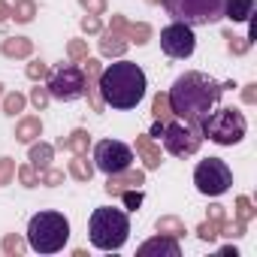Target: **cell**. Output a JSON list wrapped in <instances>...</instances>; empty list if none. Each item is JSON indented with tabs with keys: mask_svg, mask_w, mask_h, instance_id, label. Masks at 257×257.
I'll return each mask as SVG.
<instances>
[{
	"mask_svg": "<svg viewBox=\"0 0 257 257\" xmlns=\"http://www.w3.org/2000/svg\"><path fill=\"white\" fill-rule=\"evenodd\" d=\"M134 164V149L124 146L118 140H100L94 146V170L112 176V173H121Z\"/></svg>",
	"mask_w": 257,
	"mask_h": 257,
	"instance_id": "cell-9",
	"label": "cell"
},
{
	"mask_svg": "<svg viewBox=\"0 0 257 257\" xmlns=\"http://www.w3.org/2000/svg\"><path fill=\"white\" fill-rule=\"evenodd\" d=\"M25 103H28V97H25V94H19V91H13V94H7V97H4V112H7L10 118H16V115L25 109Z\"/></svg>",
	"mask_w": 257,
	"mask_h": 257,
	"instance_id": "cell-27",
	"label": "cell"
},
{
	"mask_svg": "<svg viewBox=\"0 0 257 257\" xmlns=\"http://www.w3.org/2000/svg\"><path fill=\"white\" fill-rule=\"evenodd\" d=\"M118 197L124 200V209H131V212H137V209L143 206V191H140V188H127V191H121Z\"/></svg>",
	"mask_w": 257,
	"mask_h": 257,
	"instance_id": "cell-32",
	"label": "cell"
},
{
	"mask_svg": "<svg viewBox=\"0 0 257 257\" xmlns=\"http://www.w3.org/2000/svg\"><path fill=\"white\" fill-rule=\"evenodd\" d=\"M79 4H82L91 16H103V13H106V0H79Z\"/></svg>",
	"mask_w": 257,
	"mask_h": 257,
	"instance_id": "cell-41",
	"label": "cell"
},
{
	"mask_svg": "<svg viewBox=\"0 0 257 257\" xmlns=\"http://www.w3.org/2000/svg\"><path fill=\"white\" fill-rule=\"evenodd\" d=\"M131 49V40L118 31H100V55L103 58H124V52Z\"/></svg>",
	"mask_w": 257,
	"mask_h": 257,
	"instance_id": "cell-15",
	"label": "cell"
},
{
	"mask_svg": "<svg viewBox=\"0 0 257 257\" xmlns=\"http://www.w3.org/2000/svg\"><path fill=\"white\" fill-rule=\"evenodd\" d=\"M103 106L112 109H137L146 97V73L134 61H115L106 70H100L97 79Z\"/></svg>",
	"mask_w": 257,
	"mask_h": 257,
	"instance_id": "cell-2",
	"label": "cell"
},
{
	"mask_svg": "<svg viewBox=\"0 0 257 257\" xmlns=\"http://www.w3.org/2000/svg\"><path fill=\"white\" fill-rule=\"evenodd\" d=\"M140 185H146V173L143 170H121V173H112L109 179H106V194H112V197H118L121 191H127V188H140Z\"/></svg>",
	"mask_w": 257,
	"mask_h": 257,
	"instance_id": "cell-14",
	"label": "cell"
},
{
	"mask_svg": "<svg viewBox=\"0 0 257 257\" xmlns=\"http://www.w3.org/2000/svg\"><path fill=\"white\" fill-rule=\"evenodd\" d=\"M242 100H245V103H257V85H254V82H251V85H245Z\"/></svg>",
	"mask_w": 257,
	"mask_h": 257,
	"instance_id": "cell-43",
	"label": "cell"
},
{
	"mask_svg": "<svg viewBox=\"0 0 257 257\" xmlns=\"http://www.w3.org/2000/svg\"><path fill=\"white\" fill-rule=\"evenodd\" d=\"M7 19H13V7L7 4V0H0V25H4Z\"/></svg>",
	"mask_w": 257,
	"mask_h": 257,
	"instance_id": "cell-44",
	"label": "cell"
},
{
	"mask_svg": "<svg viewBox=\"0 0 257 257\" xmlns=\"http://www.w3.org/2000/svg\"><path fill=\"white\" fill-rule=\"evenodd\" d=\"M200 134L203 137H209L212 143H218V146H236V143H242L245 140V134H248V121H245V115L239 112V109H218V112H209L206 115V121L200 124Z\"/></svg>",
	"mask_w": 257,
	"mask_h": 257,
	"instance_id": "cell-5",
	"label": "cell"
},
{
	"mask_svg": "<svg viewBox=\"0 0 257 257\" xmlns=\"http://www.w3.org/2000/svg\"><path fill=\"white\" fill-rule=\"evenodd\" d=\"M245 230H248V224L245 221H224L221 224V236H227V239H242L245 236Z\"/></svg>",
	"mask_w": 257,
	"mask_h": 257,
	"instance_id": "cell-30",
	"label": "cell"
},
{
	"mask_svg": "<svg viewBox=\"0 0 257 257\" xmlns=\"http://www.w3.org/2000/svg\"><path fill=\"white\" fill-rule=\"evenodd\" d=\"M70 239V221L61 212H37L28 221V248L37 254H58Z\"/></svg>",
	"mask_w": 257,
	"mask_h": 257,
	"instance_id": "cell-4",
	"label": "cell"
},
{
	"mask_svg": "<svg viewBox=\"0 0 257 257\" xmlns=\"http://www.w3.org/2000/svg\"><path fill=\"white\" fill-rule=\"evenodd\" d=\"M25 73H28V79H31V82H43V79L49 76V64H43V61H31Z\"/></svg>",
	"mask_w": 257,
	"mask_h": 257,
	"instance_id": "cell-34",
	"label": "cell"
},
{
	"mask_svg": "<svg viewBox=\"0 0 257 257\" xmlns=\"http://www.w3.org/2000/svg\"><path fill=\"white\" fill-rule=\"evenodd\" d=\"M49 100H52V97H49V88L37 85V88L31 91V103H34L37 109H46V106H49Z\"/></svg>",
	"mask_w": 257,
	"mask_h": 257,
	"instance_id": "cell-39",
	"label": "cell"
},
{
	"mask_svg": "<svg viewBox=\"0 0 257 257\" xmlns=\"http://www.w3.org/2000/svg\"><path fill=\"white\" fill-rule=\"evenodd\" d=\"M158 233H164V236H173V239H179V236H185V221L182 218H176V215H164V218H158Z\"/></svg>",
	"mask_w": 257,
	"mask_h": 257,
	"instance_id": "cell-23",
	"label": "cell"
},
{
	"mask_svg": "<svg viewBox=\"0 0 257 257\" xmlns=\"http://www.w3.org/2000/svg\"><path fill=\"white\" fill-rule=\"evenodd\" d=\"M161 134H164V124L155 121V127H152V134H149V137H161Z\"/></svg>",
	"mask_w": 257,
	"mask_h": 257,
	"instance_id": "cell-45",
	"label": "cell"
},
{
	"mask_svg": "<svg viewBox=\"0 0 257 257\" xmlns=\"http://www.w3.org/2000/svg\"><path fill=\"white\" fill-rule=\"evenodd\" d=\"M137 152H140L146 170H158L161 161H164V158H161V146H155L149 134H146V137H137Z\"/></svg>",
	"mask_w": 257,
	"mask_h": 257,
	"instance_id": "cell-16",
	"label": "cell"
},
{
	"mask_svg": "<svg viewBox=\"0 0 257 257\" xmlns=\"http://www.w3.org/2000/svg\"><path fill=\"white\" fill-rule=\"evenodd\" d=\"M127 40L131 43H137V46H146L149 40H152V28L146 25V22H127Z\"/></svg>",
	"mask_w": 257,
	"mask_h": 257,
	"instance_id": "cell-24",
	"label": "cell"
},
{
	"mask_svg": "<svg viewBox=\"0 0 257 257\" xmlns=\"http://www.w3.org/2000/svg\"><path fill=\"white\" fill-rule=\"evenodd\" d=\"M88 146H91V134L88 131H73L70 137H61L58 140V149H67V152H73V155H88Z\"/></svg>",
	"mask_w": 257,
	"mask_h": 257,
	"instance_id": "cell-20",
	"label": "cell"
},
{
	"mask_svg": "<svg viewBox=\"0 0 257 257\" xmlns=\"http://www.w3.org/2000/svg\"><path fill=\"white\" fill-rule=\"evenodd\" d=\"M0 97H4V85H0Z\"/></svg>",
	"mask_w": 257,
	"mask_h": 257,
	"instance_id": "cell-47",
	"label": "cell"
},
{
	"mask_svg": "<svg viewBox=\"0 0 257 257\" xmlns=\"http://www.w3.org/2000/svg\"><path fill=\"white\" fill-rule=\"evenodd\" d=\"M197 236H200L203 242H215V239L221 236V224H218V221H209V218H206V221H203V224L197 227Z\"/></svg>",
	"mask_w": 257,
	"mask_h": 257,
	"instance_id": "cell-29",
	"label": "cell"
},
{
	"mask_svg": "<svg viewBox=\"0 0 257 257\" xmlns=\"http://www.w3.org/2000/svg\"><path fill=\"white\" fill-rule=\"evenodd\" d=\"M40 134H43V121L37 115H28L16 124V140L19 143H34V140H40Z\"/></svg>",
	"mask_w": 257,
	"mask_h": 257,
	"instance_id": "cell-21",
	"label": "cell"
},
{
	"mask_svg": "<svg viewBox=\"0 0 257 257\" xmlns=\"http://www.w3.org/2000/svg\"><path fill=\"white\" fill-rule=\"evenodd\" d=\"M64 182V170H55V167H46L40 173V185H49V188H58Z\"/></svg>",
	"mask_w": 257,
	"mask_h": 257,
	"instance_id": "cell-33",
	"label": "cell"
},
{
	"mask_svg": "<svg viewBox=\"0 0 257 257\" xmlns=\"http://www.w3.org/2000/svg\"><path fill=\"white\" fill-rule=\"evenodd\" d=\"M70 176H73L76 182H91L94 164L88 161V155H73V161H70Z\"/></svg>",
	"mask_w": 257,
	"mask_h": 257,
	"instance_id": "cell-22",
	"label": "cell"
},
{
	"mask_svg": "<svg viewBox=\"0 0 257 257\" xmlns=\"http://www.w3.org/2000/svg\"><path fill=\"white\" fill-rule=\"evenodd\" d=\"M100 61L94 58H85L82 61V73H85V94H88V103L94 112H103V100H100V88H97V79H100Z\"/></svg>",
	"mask_w": 257,
	"mask_h": 257,
	"instance_id": "cell-13",
	"label": "cell"
},
{
	"mask_svg": "<svg viewBox=\"0 0 257 257\" xmlns=\"http://www.w3.org/2000/svg\"><path fill=\"white\" fill-rule=\"evenodd\" d=\"M137 254H140V257H182V248H179V242H176L173 236L158 233L155 239L143 242Z\"/></svg>",
	"mask_w": 257,
	"mask_h": 257,
	"instance_id": "cell-12",
	"label": "cell"
},
{
	"mask_svg": "<svg viewBox=\"0 0 257 257\" xmlns=\"http://www.w3.org/2000/svg\"><path fill=\"white\" fill-rule=\"evenodd\" d=\"M209 221H218V224H224V221H227V209H224L221 203H212V206H209Z\"/></svg>",
	"mask_w": 257,
	"mask_h": 257,
	"instance_id": "cell-42",
	"label": "cell"
},
{
	"mask_svg": "<svg viewBox=\"0 0 257 257\" xmlns=\"http://www.w3.org/2000/svg\"><path fill=\"white\" fill-rule=\"evenodd\" d=\"M221 94H224V85H218L206 73H185V76H179L173 82L167 97H170L173 115H179L188 127L200 131V124L206 121V115L218 106Z\"/></svg>",
	"mask_w": 257,
	"mask_h": 257,
	"instance_id": "cell-1",
	"label": "cell"
},
{
	"mask_svg": "<svg viewBox=\"0 0 257 257\" xmlns=\"http://www.w3.org/2000/svg\"><path fill=\"white\" fill-rule=\"evenodd\" d=\"M82 31H85V34H100V31H103L100 16H91V13H88V16L82 19Z\"/></svg>",
	"mask_w": 257,
	"mask_h": 257,
	"instance_id": "cell-40",
	"label": "cell"
},
{
	"mask_svg": "<svg viewBox=\"0 0 257 257\" xmlns=\"http://www.w3.org/2000/svg\"><path fill=\"white\" fill-rule=\"evenodd\" d=\"M224 37L230 40V52H233V55H245V52L251 49V40H248V37H233L230 31H227Z\"/></svg>",
	"mask_w": 257,
	"mask_h": 257,
	"instance_id": "cell-35",
	"label": "cell"
},
{
	"mask_svg": "<svg viewBox=\"0 0 257 257\" xmlns=\"http://www.w3.org/2000/svg\"><path fill=\"white\" fill-rule=\"evenodd\" d=\"M149 4H161V0H149Z\"/></svg>",
	"mask_w": 257,
	"mask_h": 257,
	"instance_id": "cell-46",
	"label": "cell"
},
{
	"mask_svg": "<svg viewBox=\"0 0 257 257\" xmlns=\"http://www.w3.org/2000/svg\"><path fill=\"white\" fill-rule=\"evenodd\" d=\"M46 88H49V97H55V100H64V103L79 100V97H85V73H82V67H73V64L58 67L55 73H49Z\"/></svg>",
	"mask_w": 257,
	"mask_h": 257,
	"instance_id": "cell-8",
	"label": "cell"
},
{
	"mask_svg": "<svg viewBox=\"0 0 257 257\" xmlns=\"http://www.w3.org/2000/svg\"><path fill=\"white\" fill-rule=\"evenodd\" d=\"M88 236H91L94 248H100V251H118L127 242V236H131L127 212L124 209H112V206L94 209L91 221H88Z\"/></svg>",
	"mask_w": 257,
	"mask_h": 257,
	"instance_id": "cell-3",
	"label": "cell"
},
{
	"mask_svg": "<svg viewBox=\"0 0 257 257\" xmlns=\"http://www.w3.org/2000/svg\"><path fill=\"white\" fill-rule=\"evenodd\" d=\"M254 0H224V19L230 22H251Z\"/></svg>",
	"mask_w": 257,
	"mask_h": 257,
	"instance_id": "cell-19",
	"label": "cell"
},
{
	"mask_svg": "<svg viewBox=\"0 0 257 257\" xmlns=\"http://www.w3.org/2000/svg\"><path fill=\"white\" fill-rule=\"evenodd\" d=\"M167 13L185 25H215L224 19V0H161Z\"/></svg>",
	"mask_w": 257,
	"mask_h": 257,
	"instance_id": "cell-6",
	"label": "cell"
},
{
	"mask_svg": "<svg viewBox=\"0 0 257 257\" xmlns=\"http://www.w3.org/2000/svg\"><path fill=\"white\" fill-rule=\"evenodd\" d=\"M16 176V161L13 158H0V185H10Z\"/></svg>",
	"mask_w": 257,
	"mask_h": 257,
	"instance_id": "cell-38",
	"label": "cell"
},
{
	"mask_svg": "<svg viewBox=\"0 0 257 257\" xmlns=\"http://www.w3.org/2000/svg\"><path fill=\"white\" fill-rule=\"evenodd\" d=\"M0 52L4 58H31L34 55V43L28 37H7L0 43Z\"/></svg>",
	"mask_w": 257,
	"mask_h": 257,
	"instance_id": "cell-17",
	"label": "cell"
},
{
	"mask_svg": "<svg viewBox=\"0 0 257 257\" xmlns=\"http://www.w3.org/2000/svg\"><path fill=\"white\" fill-rule=\"evenodd\" d=\"M67 55H70L73 61H85V58H88V43H85V40H70Z\"/></svg>",
	"mask_w": 257,
	"mask_h": 257,
	"instance_id": "cell-36",
	"label": "cell"
},
{
	"mask_svg": "<svg viewBox=\"0 0 257 257\" xmlns=\"http://www.w3.org/2000/svg\"><path fill=\"white\" fill-rule=\"evenodd\" d=\"M34 16H37V4H34V0H16V7H13V19L16 22L28 25V22H34Z\"/></svg>",
	"mask_w": 257,
	"mask_h": 257,
	"instance_id": "cell-25",
	"label": "cell"
},
{
	"mask_svg": "<svg viewBox=\"0 0 257 257\" xmlns=\"http://www.w3.org/2000/svg\"><path fill=\"white\" fill-rule=\"evenodd\" d=\"M194 185H197V191L206 194V197H221V194H227L230 185H233V170H230L221 158H206V161H200L197 170H194Z\"/></svg>",
	"mask_w": 257,
	"mask_h": 257,
	"instance_id": "cell-7",
	"label": "cell"
},
{
	"mask_svg": "<svg viewBox=\"0 0 257 257\" xmlns=\"http://www.w3.org/2000/svg\"><path fill=\"white\" fill-rule=\"evenodd\" d=\"M152 115H155V121H161V124L170 121L173 109H170V97H167V94H158V97L152 100Z\"/></svg>",
	"mask_w": 257,
	"mask_h": 257,
	"instance_id": "cell-26",
	"label": "cell"
},
{
	"mask_svg": "<svg viewBox=\"0 0 257 257\" xmlns=\"http://www.w3.org/2000/svg\"><path fill=\"white\" fill-rule=\"evenodd\" d=\"M161 49H164V55H170V58H191L194 49H197V37H194L191 25H185V22L167 25V28L161 31Z\"/></svg>",
	"mask_w": 257,
	"mask_h": 257,
	"instance_id": "cell-11",
	"label": "cell"
},
{
	"mask_svg": "<svg viewBox=\"0 0 257 257\" xmlns=\"http://www.w3.org/2000/svg\"><path fill=\"white\" fill-rule=\"evenodd\" d=\"M254 215H257V209H254V203L242 194V197H236V218L239 221H245V224H251L254 221Z\"/></svg>",
	"mask_w": 257,
	"mask_h": 257,
	"instance_id": "cell-28",
	"label": "cell"
},
{
	"mask_svg": "<svg viewBox=\"0 0 257 257\" xmlns=\"http://www.w3.org/2000/svg\"><path fill=\"white\" fill-rule=\"evenodd\" d=\"M0 248H4L7 254H25V248H28V242H25L22 236H16V233H10V236H4V242H0Z\"/></svg>",
	"mask_w": 257,
	"mask_h": 257,
	"instance_id": "cell-31",
	"label": "cell"
},
{
	"mask_svg": "<svg viewBox=\"0 0 257 257\" xmlns=\"http://www.w3.org/2000/svg\"><path fill=\"white\" fill-rule=\"evenodd\" d=\"M52 158H55V146H49V143H31V152H28V161H31V167L34 170H46V167H52Z\"/></svg>",
	"mask_w": 257,
	"mask_h": 257,
	"instance_id": "cell-18",
	"label": "cell"
},
{
	"mask_svg": "<svg viewBox=\"0 0 257 257\" xmlns=\"http://www.w3.org/2000/svg\"><path fill=\"white\" fill-rule=\"evenodd\" d=\"M19 179H22V185H25V188H37V185H40V176H37V170H34L31 164L19 167Z\"/></svg>",
	"mask_w": 257,
	"mask_h": 257,
	"instance_id": "cell-37",
	"label": "cell"
},
{
	"mask_svg": "<svg viewBox=\"0 0 257 257\" xmlns=\"http://www.w3.org/2000/svg\"><path fill=\"white\" fill-rule=\"evenodd\" d=\"M164 146L170 155L176 158H188V155H197L200 152V143H203V134L194 131L188 124H179V121H167L164 124Z\"/></svg>",
	"mask_w": 257,
	"mask_h": 257,
	"instance_id": "cell-10",
	"label": "cell"
}]
</instances>
